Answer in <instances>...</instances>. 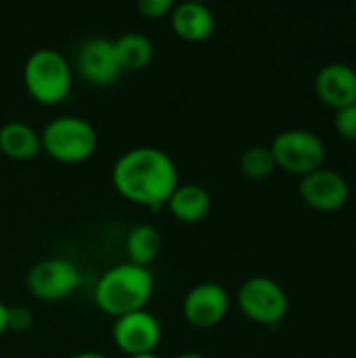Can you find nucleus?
<instances>
[{"label":"nucleus","mask_w":356,"mask_h":358,"mask_svg":"<svg viewBox=\"0 0 356 358\" xmlns=\"http://www.w3.org/2000/svg\"><path fill=\"white\" fill-rule=\"evenodd\" d=\"M111 182L122 197L138 206L157 208L178 187V170L166 151L157 147H134L115 159Z\"/></svg>","instance_id":"1"},{"label":"nucleus","mask_w":356,"mask_h":358,"mask_svg":"<svg viewBox=\"0 0 356 358\" xmlns=\"http://www.w3.org/2000/svg\"><path fill=\"white\" fill-rule=\"evenodd\" d=\"M153 294V275L145 266L130 262L107 268L94 287L97 306L109 317H124L145 310Z\"/></svg>","instance_id":"2"},{"label":"nucleus","mask_w":356,"mask_h":358,"mask_svg":"<svg viewBox=\"0 0 356 358\" xmlns=\"http://www.w3.org/2000/svg\"><path fill=\"white\" fill-rule=\"evenodd\" d=\"M23 84L42 105L63 101L71 90V67L65 55L57 48L34 50L23 65Z\"/></svg>","instance_id":"3"},{"label":"nucleus","mask_w":356,"mask_h":358,"mask_svg":"<svg viewBox=\"0 0 356 358\" xmlns=\"http://www.w3.org/2000/svg\"><path fill=\"white\" fill-rule=\"evenodd\" d=\"M42 149L57 162L78 164L88 159L99 145L97 130L80 115H59L40 132Z\"/></svg>","instance_id":"4"},{"label":"nucleus","mask_w":356,"mask_h":358,"mask_svg":"<svg viewBox=\"0 0 356 358\" xmlns=\"http://www.w3.org/2000/svg\"><path fill=\"white\" fill-rule=\"evenodd\" d=\"M271 151L277 168L300 178L325 168L327 151L323 141L304 128H290L279 132L271 143Z\"/></svg>","instance_id":"5"},{"label":"nucleus","mask_w":356,"mask_h":358,"mask_svg":"<svg viewBox=\"0 0 356 358\" xmlns=\"http://www.w3.org/2000/svg\"><path fill=\"white\" fill-rule=\"evenodd\" d=\"M237 304L241 313L258 325H279L287 310L290 300L285 289L269 277H250L239 285Z\"/></svg>","instance_id":"6"},{"label":"nucleus","mask_w":356,"mask_h":358,"mask_svg":"<svg viewBox=\"0 0 356 358\" xmlns=\"http://www.w3.org/2000/svg\"><path fill=\"white\" fill-rule=\"evenodd\" d=\"M82 285L80 268L65 258H46L27 273V289L42 302H59Z\"/></svg>","instance_id":"7"},{"label":"nucleus","mask_w":356,"mask_h":358,"mask_svg":"<svg viewBox=\"0 0 356 358\" xmlns=\"http://www.w3.org/2000/svg\"><path fill=\"white\" fill-rule=\"evenodd\" d=\"M111 336L115 346L126 355H147L155 352L162 342V325L155 315L149 310H136L124 317H118L111 327Z\"/></svg>","instance_id":"8"},{"label":"nucleus","mask_w":356,"mask_h":358,"mask_svg":"<svg viewBox=\"0 0 356 358\" xmlns=\"http://www.w3.org/2000/svg\"><path fill=\"white\" fill-rule=\"evenodd\" d=\"M300 197L302 201L317 212H338L350 199L348 180L329 168H321L300 178Z\"/></svg>","instance_id":"9"},{"label":"nucleus","mask_w":356,"mask_h":358,"mask_svg":"<svg viewBox=\"0 0 356 358\" xmlns=\"http://www.w3.org/2000/svg\"><path fill=\"white\" fill-rule=\"evenodd\" d=\"M229 292L216 281L195 283L183 298L185 319L201 329L218 325L229 313Z\"/></svg>","instance_id":"10"},{"label":"nucleus","mask_w":356,"mask_h":358,"mask_svg":"<svg viewBox=\"0 0 356 358\" xmlns=\"http://www.w3.org/2000/svg\"><path fill=\"white\" fill-rule=\"evenodd\" d=\"M76 67L80 76L94 86L111 84L122 71L113 50V40L101 36L84 40L76 55Z\"/></svg>","instance_id":"11"},{"label":"nucleus","mask_w":356,"mask_h":358,"mask_svg":"<svg viewBox=\"0 0 356 358\" xmlns=\"http://www.w3.org/2000/svg\"><path fill=\"white\" fill-rule=\"evenodd\" d=\"M319 101L334 111L356 105V69L346 63H327L315 80Z\"/></svg>","instance_id":"12"},{"label":"nucleus","mask_w":356,"mask_h":358,"mask_svg":"<svg viewBox=\"0 0 356 358\" xmlns=\"http://www.w3.org/2000/svg\"><path fill=\"white\" fill-rule=\"evenodd\" d=\"M170 23H172V29L176 31V36L187 42L208 40L216 27L212 8L197 0H185V2L174 4V8L170 13Z\"/></svg>","instance_id":"13"},{"label":"nucleus","mask_w":356,"mask_h":358,"mask_svg":"<svg viewBox=\"0 0 356 358\" xmlns=\"http://www.w3.org/2000/svg\"><path fill=\"white\" fill-rule=\"evenodd\" d=\"M166 206L176 220L187 222V224H195V222H201L210 214L212 197L197 182H187V185L178 182V187L168 197Z\"/></svg>","instance_id":"14"},{"label":"nucleus","mask_w":356,"mask_h":358,"mask_svg":"<svg viewBox=\"0 0 356 358\" xmlns=\"http://www.w3.org/2000/svg\"><path fill=\"white\" fill-rule=\"evenodd\" d=\"M0 151L10 159H31L42 151L40 132L21 120L6 122L0 126Z\"/></svg>","instance_id":"15"},{"label":"nucleus","mask_w":356,"mask_h":358,"mask_svg":"<svg viewBox=\"0 0 356 358\" xmlns=\"http://www.w3.org/2000/svg\"><path fill=\"white\" fill-rule=\"evenodd\" d=\"M113 50L122 71H136V69H145L153 61L155 46L145 34L124 31L113 40Z\"/></svg>","instance_id":"16"},{"label":"nucleus","mask_w":356,"mask_h":358,"mask_svg":"<svg viewBox=\"0 0 356 358\" xmlns=\"http://www.w3.org/2000/svg\"><path fill=\"white\" fill-rule=\"evenodd\" d=\"M162 250V235L153 224H136L126 237L128 262L136 266H149Z\"/></svg>","instance_id":"17"},{"label":"nucleus","mask_w":356,"mask_h":358,"mask_svg":"<svg viewBox=\"0 0 356 358\" xmlns=\"http://www.w3.org/2000/svg\"><path fill=\"white\" fill-rule=\"evenodd\" d=\"M239 168H241L243 176H248L252 180H262V178H269L277 170V164H275L271 147L252 145L243 151V155L239 159Z\"/></svg>","instance_id":"18"},{"label":"nucleus","mask_w":356,"mask_h":358,"mask_svg":"<svg viewBox=\"0 0 356 358\" xmlns=\"http://www.w3.org/2000/svg\"><path fill=\"white\" fill-rule=\"evenodd\" d=\"M334 128H336L340 138L356 143V105H350V107H344V109L336 111Z\"/></svg>","instance_id":"19"},{"label":"nucleus","mask_w":356,"mask_h":358,"mask_svg":"<svg viewBox=\"0 0 356 358\" xmlns=\"http://www.w3.org/2000/svg\"><path fill=\"white\" fill-rule=\"evenodd\" d=\"M34 325V315L27 306H8V321L6 331H27Z\"/></svg>","instance_id":"20"},{"label":"nucleus","mask_w":356,"mask_h":358,"mask_svg":"<svg viewBox=\"0 0 356 358\" xmlns=\"http://www.w3.org/2000/svg\"><path fill=\"white\" fill-rule=\"evenodd\" d=\"M136 6L147 19H162L172 13L174 2L172 0H138Z\"/></svg>","instance_id":"21"},{"label":"nucleus","mask_w":356,"mask_h":358,"mask_svg":"<svg viewBox=\"0 0 356 358\" xmlns=\"http://www.w3.org/2000/svg\"><path fill=\"white\" fill-rule=\"evenodd\" d=\"M6 321H8V306L0 300V338L6 334Z\"/></svg>","instance_id":"22"},{"label":"nucleus","mask_w":356,"mask_h":358,"mask_svg":"<svg viewBox=\"0 0 356 358\" xmlns=\"http://www.w3.org/2000/svg\"><path fill=\"white\" fill-rule=\"evenodd\" d=\"M71 358H111L103 352H97V350H84V352H76Z\"/></svg>","instance_id":"23"},{"label":"nucleus","mask_w":356,"mask_h":358,"mask_svg":"<svg viewBox=\"0 0 356 358\" xmlns=\"http://www.w3.org/2000/svg\"><path fill=\"white\" fill-rule=\"evenodd\" d=\"M174 358H208V357H204L201 352H183V355H178V357H174Z\"/></svg>","instance_id":"24"},{"label":"nucleus","mask_w":356,"mask_h":358,"mask_svg":"<svg viewBox=\"0 0 356 358\" xmlns=\"http://www.w3.org/2000/svg\"><path fill=\"white\" fill-rule=\"evenodd\" d=\"M126 358H162V357H157L155 352H147V355H134V357H126Z\"/></svg>","instance_id":"25"},{"label":"nucleus","mask_w":356,"mask_h":358,"mask_svg":"<svg viewBox=\"0 0 356 358\" xmlns=\"http://www.w3.org/2000/svg\"><path fill=\"white\" fill-rule=\"evenodd\" d=\"M355 10H356V4H355Z\"/></svg>","instance_id":"26"}]
</instances>
